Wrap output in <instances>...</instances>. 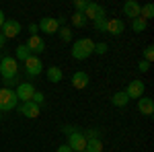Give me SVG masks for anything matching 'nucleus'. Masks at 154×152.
<instances>
[{"label": "nucleus", "instance_id": "1", "mask_svg": "<svg viewBox=\"0 0 154 152\" xmlns=\"http://www.w3.org/2000/svg\"><path fill=\"white\" fill-rule=\"evenodd\" d=\"M93 51H95V41L91 39V37H82V39H76L74 43H72V58L78 60V62H82V60L91 58L93 56Z\"/></svg>", "mask_w": 154, "mask_h": 152}, {"label": "nucleus", "instance_id": "2", "mask_svg": "<svg viewBox=\"0 0 154 152\" xmlns=\"http://www.w3.org/2000/svg\"><path fill=\"white\" fill-rule=\"evenodd\" d=\"M17 72H19V64H17V60H14V58L4 56V58L0 60V76H2V80L17 78Z\"/></svg>", "mask_w": 154, "mask_h": 152}, {"label": "nucleus", "instance_id": "3", "mask_svg": "<svg viewBox=\"0 0 154 152\" xmlns=\"http://www.w3.org/2000/svg\"><path fill=\"white\" fill-rule=\"evenodd\" d=\"M19 107V99L12 88H0V111H12Z\"/></svg>", "mask_w": 154, "mask_h": 152}, {"label": "nucleus", "instance_id": "4", "mask_svg": "<svg viewBox=\"0 0 154 152\" xmlns=\"http://www.w3.org/2000/svg\"><path fill=\"white\" fill-rule=\"evenodd\" d=\"M68 146H70L72 152H82L86 148V138L80 129H74L68 134Z\"/></svg>", "mask_w": 154, "mask_h": 152}, {"label": "nucleus", "instance_id": "5", "mask_svg": "<svg viewBox=\"0 0 154 152\" xmlns=\"http://www.w3.org/2000/svg\"><path fill=\"white\" fill-rule=\"evenodd\" d=\"M17 99H19V103H29L31 99H33V95H35V86H33V82H21L19 86H17Z\"/></svg>", "mask_w": 154, "mask_h": 152}, {"label": "nucleus", "instance_id": "6", "mask_svg": "<svg viewBox=\"0 0 154 152\" xmlns=\"http://www.w3.org/2000/svg\"><path fill=\"white\" fill-rule=\"evenodd\" d=\"M37 27H39V31L45 33V35H56L58 29H60L58 19H56V17H43V19L37 23Z\"/></svg>", "mask_w": 154, "mask_h": 152}, {"label": "nucleus", "instance_id": "7", "mask_svg": "<svg viewBox=\"0 0 154 152\" xmlns=\"http://www.w3.org/2000/svg\"><path fill=\"white\" fill-rule=\"evenodd\" d=\"M25 64V72H27V76H39L41 72H43V62H41V58H37V56H31V58L27 60V62H23Z\"/></svg>", "mask_w": 154, "mask_h": 152}, {"label": "nucleus", "instance_id": "8", "mask_svg": "<svg viewBox=\"0 0 154 152\" xmlns=\"http://www.w3.org/2000/svg\"><path fill=\"white\" fill-rule=\"evenodd\" d=\"M25 45L29 47L31 56H37V58H39L43 51H45V41H43L39 35H31L29 39H27V43H25Z\"/></svg>", "mask_w": 154, "mask_h": 152}, {"label": "nucleus", "instance_id": "9", "mask_svg": "<svg viewBox=\"0 0 154 152\" xmlns=\"http://www.w3.org/2000/svg\"><path fill=\"white\" fill-rule=\"evenodd\" d=\"M82 14L86 17V21L91 19L93 23H95L97 19H103V17H107V14H105V8H103L101 4H95V2H88V6H86V11H84Z\"/></svg>", "mask_w": 154, "mask_h": 152}, {"label": "nucleus", "instance_id": "10", "mask_svg": "<svg viewBox=\"0 0 154 152\" xmlns=\"http://www.w3.org/2000/svg\"><path fill=\"white\" fill-rule=\"evenodd\" d=\"M21 33V23L19 21H4V25H2V35H4V39H12V37H17Z\"/></svg>", "mask_w": 154, "mask_h": 152}, {"label": "nucleus", "instance_id": "11", "mask_svg": "<svg viewBox=\"0 0 154 152\" xmlns=\"http://www.w3.org/2000/svg\"><path fill=\"white\" fill-rule=\"evenodd\" d=\"M123 93L128 95V99H140V97H144V82L142 80H131Z\"/></svg>", "mask_w": 154, "mask_h": 152}, {"label": "nucleus", "instance_id": "12", "mask_svg": "<svg viewBox=\"0 0 154 152\" xmlns=\"http://www.w3.org/2000/svg\"><path fill=\"white\" fill-rule=\"evenodd\" d=\"M138 111L146 117H152L154 115V101L150 97H140L138 99Z\"/></svg>", "mask_w": 154, "mask_h": 152}, {"label": "nucleus", "instance_id": "13", "mask_svg": "<svg viewBox=\"0 0 154 152\" xmlns=\"http://www.w3.org/2000/svg\"><path fill=\"white\" fill-rule=\"evenodd\" d=\"M125 31V25L121 19H107V27H105V33H111V35H121Z\"/></svg>", "mask_w": 154, "mask_h": 152}, {"label": "nucleus", "instance_id": "14", "mask_svg": "<svg viewBox=\"0 0 154 152\" xmlns=\"http://www.w3.org/2000/svg\"><path fill=\"white\" fill-rule=\"evenodd\" d=\"M88 82H91V78H88V74H86V72H74V74H72V86H74L76 91L86 88V86H88Z\"/></svg>", "mask_w": 154, "mask_h": 152}, {"label": "nucleus", "instance_id": "15", "mask_svg": "<svg viewBox=\"0 0 154 152\" xmlns=\"http://www.w3.org/2000/svg\"><path fill=\"white\" fill-rule=\"evenodd\" d=\"M39 109L41 107H37L35 103H21L19 105V111H21V115H25V117H29V119H35V117H39Z\"/></svg>", "mask_w": 154, "mask_h": 152}, {"label": "nucleus", "instance_id": "16", "mask_svg": "<svg viewBox=\"0 0 154 152\" xmlns=\"http://www.w3.org/2000/svg\"><path fill=\"white\" fill-rule=\"evenodd\" d=\"M140 8H142V6H140L136 0H128V2L123 4V14H125V17H130L131 21H134V19H138V17H140Z\"/></svg>", "mask_w": 154, "mask_h": 152}, {"label": "nucleus", "instance_id": "17", "mask_svg": "<svg viewBox=\"0 0 154 152\" xmlns=\"http://www.w3.org/2000/svg\"><path fill=\"white\" fill-rule=\"evenodd\" d=\"M62 78H64V72L60 70L58 66H49L48 68V80L49 82H62Z\"/></svg>", "mask_w": 154, "mask_h": 152}, {"label": "nucleus", "instance_id": "18", "mask_svg": "<svg viewBox=\"0 0 154 152\" xmlns=\"http://www.w3.org/2000/svg\"><path fill=\"white\" fill-rule=\"evenodd\" d=\"M111 103L115 107H125L128 103H130V99H128V95L123 93V91H119V93H115L113 97H111Z\"/></svg>", "mask_w": 154, "mask_h": 152}, {"label": "nucleus", "instance_id": "19", "mask_svg": "<svg viewBox=\"0 0 154 152\" xmlns=\"http://www.w3.org/2000/svg\"><path fill=\"white\" fill-rule=\"evenodd\" d=\"M29 58H31V51H29V47L25 45V43H21V45L17 47V58H14V60H21V62H27Z\"/></svg>", "mask_w": 154, "mask_h": 152}, {"label": "nucleus", "instance_id": "20", "mask_svg": "<svg viewBox=\"0 0 154 152\" xmlns=\"http://www.w3.org/2000/svg\"><path fill=\"white\" fill-rule=\"evenodd\" d=\"M84 152H103V142L101 140H86Z\"/></svg>", "mask_w": 154, "mask_h": 152}, {"label": "nucleus", "instance_id": "21", "mask_svg": "<svg viewBox=\"0 0 154 152\" xmlns=\"http://www.w3.org/2000/svg\"><path fill=\"white\" fill-rule=\"evenodd\" d=\"M146 27H148V23L144 21L142 17H138V19H134V21H131V29H134L136 33H144V31H146Z\"/></svg>", "mask_w": 154, "mask_h": 152}, {"label": "nucleus", "instance_id": "22", "mask_svg": "<svg viewBox=\"0 0 154 152\" xmlns=\"http://www.w3.org/2000/svg\"><path fill=\"white\" fill-rule=\"evenodd\" d=\"M140 17H142L144 21L148 23V21L154 17V6H152V4H144L142 8H140Z\"/></svg>", "mask_w": 154, "mask_h": 152}, {"label": "nucleus", "instance_id": "23", "mask_svg": "<svg viewBox=\"0 0 154 152\" xmlns=\"http://www.w3.org/2000/svg\"><path fill=\"white\" fill-rule=\"evenodd\" d=\"M70 21H72V25H74V27H84V25L88 23V21H86V17H84L82 12H74Z\"/></svg>", "mask_w": 154, "mask_h": 152}, {"label": "nucleus", "instance_id": "24", "mask_svg": "<svg viewBox=\"0 0 154 152\" xmlns=\"http://www.w3.org/2000/svg\"><path fill=\"white\" fill-rule=\"evenodd\" d=\"M82 134H84L86 140H101V132H99V129H86Z\"/></svg>", "mask_w": 154, "mask_h": 152}, {"label": "nucleus", "instance_id": "25", "mask_svg": "<svg viewBox=\"0 0 154 152\" xmlns=\"http://www.w3.org/2000/svg\"><path fill=\"white\" fill-rule=\"evenodd\" d=\"M88 6V0H74V12H84Z\"/></svg>", "mask_w": 154, "mask_h": 152}, {"label": "nucleus", "instance_id": "26", "mask_svg": "<svg viewBox=\"0 0 154 152\" xmlns=\"http://www.w3.org/2000/svg\"><path fill=\"white\" fill-rule=\"evenodd\" d=\"M60 37H62V41H72V31L68 27H60Z\"/></svg>", "mask_w": 154, "mask_h": 152}, {"label": "nucleus", "instance_id": "27", "mask_svg": "<svg viewBox=\"0 0 154 152\" xmlns=\"http://www.w3.org/2000/svg\"><path fill=\"white\" fill-rule=\"evenodd\" d=\"M31 103H35L37 107H41L43 103H45V95H43V93H39V91H35L33 99H31Z\"/></svg>", "mask_w": 154, "mask_h": 152}, {"label": "nucleus", "instance_id": "28", "mask_svg": "<svg viewBox=\"0 0 154 152\" xmlns=\"http://www.w3.org/2000/svg\"><path fill=\"white\" fill-rule=\"evenodd\" d=\"M152 58H154V45H146L144 47V62H152Z\"/></svg>", "mask_w": 154, "mask_h": 152}, {"label": "nucleus", "instance_id": "29", "mask_svg": "<svg viewBox=\"0 0 154 152\" xmlns=\"http://www.w3.org/2000/svg\"><path fill=\"white\" fill-rule=\"evenodd\" d=\"M95 29L97 31H101V33H105V27H107V17H103V19H97L95 23Z\"/></svg>", "mask_w": 154, "mask_h": 152}, {"label": "nucleus", "instance_id": "30", "mask_svg": "<svg viewBox=\"0 0 154 152\" xmlns=\"http://www.w3.org/2000/svg\"><path fill=\"white\" fill-rule=\"evenodd\" d=\"M93 54H99V56L107 54V43H95V51Z\"/></svg>", "mask_w": 154, "mask_h": 152}, {"label": "nucleus", "instance_id": "31", "mask_svg": "<svg viewBox=\"0 0 154 152\" xmlns=\"http://www.w3.org/2000/svg\"><path fill=\"white\" fill-rule=\"evenodd\" d=\"M138 70H140V72H148V70H150V64H148V62H144V60H140Z\"/></svg>", "mask_w": 154, "mask_h": 152}, {"label": "nucleus", "instance_id": "32", "mask_svg": "<svg viewBox=\"0 0 154 152\" xmlns=\"http://www.w3.org/2000/svg\"><path fill=\"white\" fill-rule=\"evenodd\" d=\"M29 33H31V35H37V33H39V27H37L35 23H31L29 25Z\"/></svg>", "mask_w": 154, "mask_h": 152}, {"label": "nucleus", "instance_id": "33", "mask_svg": "<svg viewBox=\"0 0 154 152\" xmlns=\"http://www.w3.org/2000/svg\"><path fill=\"white\" fill-rule=\"evenodd\" d=\"M56 152H72V150H70V146H68V144H60V148Z\"/></svg>", "mask_w": 154, "mask_h": 152}, {"label": "nucleus", "instance_id": "34", "mask_svg": "<svg viewBox=\"0 0 154 152\" xmlns=\"http://www.w3.org/2000/svg\"><path fill=\"white\" fill-rule=\"evenodd\" d=\"M4 21H6V17H4V12L0 11V29H2V25H4Z\"/></svg>", "mask_w": 154, "mask_h": 152}, {"label": "nucleus", "instance_id": "35", "mask_svg": "<svg viewBox=\"0 0 154 152\" xmlns=\"http://www.w3.org/2000/svg\"><path fill=\"white\" fill-rule=\"evenodd\" d=\"M4 43H6V39H4V35H2V33H0V49H2V47H4Z\"/></svg>", "mask_w": 154, "mask_h": 152}]
</instances>
